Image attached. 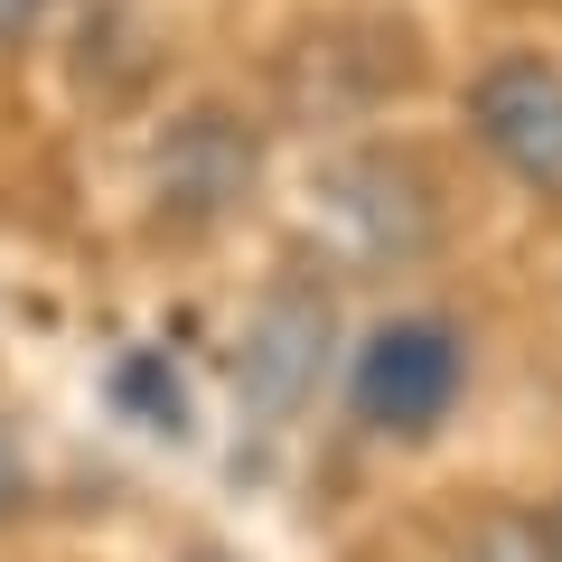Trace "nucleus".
Instances as JSON below:
<instances>
[{
	"instance_id": "f257e3e1",
	"label": "nucleus",
	"mask_w": 562,
	"mask_h": 562,
	"mask_svg": "<svg viewBox=\"0 0 562 562\" xmlns=\"http://www.w3.org/2000/svg\"><path fill=\"white\" fill-rule=\"evenodd\" d=\"M310 216H319V235L338 244L357 272H394V262H422L441 244V188H431V169H422L413 150L366 140V150L319 160Z\"/></svg>"
},
{
	"instance_id": "f03ea898",
	"label": "nucleus",
	"mask_w": 562,
	"mask_h": 562,
	"mask_svg": "<svg viewBox=\"0 0 562 562\" xmlns=\"http://www.w3.org/2000/svg\"><path fill=\"white\" fill-rule=\"evenodd\" d=\"M469 394V338L431 310L413 319H384L375 338L357 347V375H347V403H357L366 431L384 441H431Z\"/></svg>"
},
{
	"instance_id": "7ed1b4c3",
	"label": "nucleus",
	"mask_w": 562,
	"mask_h": 562,
	"mask_svg": "<svg viewBox=\"0 0 562 562\" xmlns=\"http://www.w3.org/2000/svg\"><path fill=\"white\" fill-rule=\"evenodd\" d=\"M460 113L479 150L525 188L535 206H562V57L543 47H497L460 85Z\"/></svg>"
},
{
	"instance_id": "20e7f679",
	"label": "nucleus",
	"mask_w": 562,
	"mask_h": 562,
	"mask_svg": "<svg viewBox=\"0 0 562 562\" xmlns=\"http://www.w3.org/2000/svg\"><path fill=\"white\" fill-rule=\"evenodd\" d=\"M328 347H338V301L328 281L310 272H281L254 310H244V338H235V394L254 422H301L310 394L328 375Z\"/></svg>"
},
{
	"instance_id": "39448f33",
	"label": "nucleus",
	"mask_w": 562,
	"mask_h": 562,
	"mask_svg": "<svg viewBox=\"0 0 562 562\" xmlns=\"http://www.w3.org/2000/svg\"><path fill=\"white\" fill-rule=\"evenodd\" d=\"M254 169H262V150H254V132H244L235 113H188V122H169V140H160V160H150V198H160V225H179V235H206V225H225L244 198H254Z\"/></svg>"
},
{
	"instance_id": "423d86ee",
	"label": "nucleus",
	"mask_w": 562,
	"mask_h": 562,
	"mask_svg": "<svg viewBox=\"0 0 562 562\" xmlns=\"http://www.w3.org/2000/svg\"><path fill=\"white\" fill-rule=\"evenodd\" d=\"M113 394L140 413V431H179V422H188V403H179V375H169L160 357H122Z\"/></svg>"
},
{
	"instance_id": "0eeeda50",
	"label": "nucleus",
	"mask_w": 562,
	"mask_h": 562,
	"mask_svg": "<svg viewBox=\"0 0 562 562\" xmlns=\"http://www.w3.org/2000/svg\"><path fill=\"white\" fill-rule=\"evenodd\" d=\"M460 562H543V535L525 516H487L479 535L460 543Z\"/></svg>"
},
{
	"instance_id": "6e6552de",
	"label": "nucleus",
	"mask_w": 562,
	"mask_h": 562,
	"mask_svg": "<svg viewBox=\"0 0 562 562\" xmlns=\"http://www.w3.org/2000/svg\"><path fill=\"white\" fill-rule=\"evenodd\" d=\"M29 506H38V479H29V450H20V431L0 422V525H20Z\"/></svg>"
},
{
	"instance_id": "1a4fd4ad",
	"label": "nucleus",
	"mask_w": 562,
	"mask_h": 562,
	"mask_svg": "<svg viewBox=\"0 0 562 562\" xmlns=\"http://www.w3.org/2000/svg\"><path fill=\"white\" fill-rule=\"evenodd\" d=\"M38 20H47V0H0V57L20 38H38Z\"/></svg>"
},
{
	"instance_id": "9d476101",
	"label": "nucleus",
	"mask_w": 562,
	"mask_h": 562,
	"mask_svg": "<svg viewBox=\"0 0 562 562\" xmlns=\"http://www.w3.org/2000/svg\"><path fill=\"white\" fill-rule=\"evenodd\" d=\"M188 562H235V553H225V543H198V553H188Z\"/></svg>"
},
{
	"instance_id": "9b49d317",
	"label": "nucleus",
	"mask_w": 562,
	"mask_h": 562,
	"mask_svg": "<svg viewBox=\"0 0 562 562\" xmlns=\"http://www.w3.org/2000/svg\"><path fill=\"white\" fill-rule=\"evenodd\" d=\"M553 562H562V516H553Z\"/></svg>"
}]
</instances>
